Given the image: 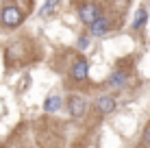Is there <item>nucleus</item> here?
<instances>
[{"label": "nucleus", "instance_id": "f257e3e1", "mask_svg": "<svg viewBox=\"0 0 150 148\" xmlns=\"http://www.w3.org/2000/svg\"><path fill=\"white\" fill-rule=\"evenodd\" d=\"M22 20H24V15L18 7H4L2 11H0V22H2L4 26H18Z\"/></svg>", "mask_w": 150, "mask_h": 148}, {"label": "nucleus", "instance_id": "f03ea898", "mask_svg": "<svg viewBox=\"0 0 150 148\" xmlns=\"http://www.w3.org/2000/svg\"><path fill=\"white\" fill-rule=\"evenodd\" d=\"M81 22L83 24H89V26H94V24L98 22V20L102 18V13H100V9H98V4H85V7H81Z\"/></svg>", "mask_w": 150, "mask_h": 148}, {"label": "nucleus", "instance_id": "7ed1b4c3", "mask_svg": "<svg viewBox=\"0 0 150 148\" xmlns=\"http://www.w3.org/2000/svg\"><path fill=\"white\" fill-rule=\"evenodd\" d=\"M68 107H70V113L74 115V118H81V115L85 113V109H87L85 100H83L81 96H70L68 98Z\"/></svg>", "mask_w": 150, "mask_h": 148}, {"label": "nucleus", "instance_id": "20e7f679", "mask_svg": "<svg viewBox=\"0 0 150 148\" xmlns=\"http://www.w3.org/2000/svg\"><path fill=\"white\" fill-rule=\"evenodd\" d=\"M87 72H89V65H87V61H76L74 63V68H72V76H74L76 81H83V79H87Z\"/></svg>", "mask_w": 150, "mask_h": 148}, {"label": "nucleus", "instance_id": "39448f33", "mask_svg": "<svg viewBox=\"0 0 150 148\" xmlns=\"http://www.w3.org/2000/svg\"><path fill=\"white\" fill-rule=\"evenodd\" d=\"M126 72H124V70H115V72H113L111 76H109V85L111 87H124V85H126Z\"/></svg>", "mask_w": 150, "mask_h": 148}, {"label": "nucleus", "instance_id": "423d86ee", "mask_svg": "<svg viewBox=\"0 0 150 148\" xmlns=\"http://www.w3.org/2000/svg\"><path fill=\"white\" fill-rule=\"evenodd\" d=\"M98 109H100V113H111L115 109V100L111 96H102V98H98Z\"/></svg>", "mask_w": 150, "mask_h": 148}, {"label": "nucleus", "instance_id": "0eeeda50", "mask_svg": "<svg viewBox=\"0 0 150 148\" xmlns=\"http://www.w3.org/2000/svg\"><path fill=\"white\" fill-rule=\"evenodd\" d=\"M109 26H111L109 20H107V18H100V20L94 24V26H91V35H96V37H102V35L109 30Z\"/></svg>", "mask_w": 150, "mask_h": 148}, {"label": "nucleus", "instance_id": "6e6552de", "mask_svg": "<svg viewBox=\"0 0 150 148\" xmlns=\"http://www.w3.org/2000/svg\"><path fill=\"white\" fill-rule=\"evenodd\" d=\"M44 109L48 111V113H54V111H59V109H61V98H59V96H50V98L46 100Z\"/></svg>", "mask_w": 150, "mask_h": 148}, {"label": "nucleus", "instance_id": "1a4fd4ad", "mask_svg": "<svg viewBox=\"0 0 150 148\" xmlns=\"http://www.w3.org/2000/svg\"><path fill=\"white\" fill-rule=\"evenodd\" d=\"M146 20H148V13H146V9H139V13L135 15V20H133V28H142L144 24H146Z\"/></svg>", "mask_w": 150, "mask_h": 148}, {"label": "nucleus", "instance_id": "9d476101", "mask_svg": "<svg viewBox=\"0 0 150 148\" xmlns=\"http://www.w3.org/2000/svg\"><path fill=\"white\" fill-rule=\"evenodd\" d=\"M54 7H57V2H44V7H41V15H48Z\"/></svg>", "mask_w": 150, "mask_h": 148}, {"label": "nucleus", "instance_id": "9b49d317", "mask_svg": "<svg viewBox=\"0 0 150 148\" xmlns=\"http://www.w3.org/2000/svg\"><path fill=\"white\" fill-rule=\"evenodd\" d=\"M144 144L150 148V124L146 126V131H144Z\"/></svg>", "mask_w": 150, "mask_h": 148}, {"label": "nucleus", "instance_id": "f8f14e48", "mask_svg": "<svg viewBox=\"0 0 150 148\" xmlns=\"http://www.w3.org/2000/svg\"><path fill=\"white\" fill-rule=\"evenodd\" d=\"M87 46H89V39H87V37H81V39H79V48H87Z\"/></svg>", "mask_w": 150, "mask_h": 148}]
</instances>
